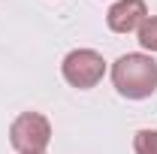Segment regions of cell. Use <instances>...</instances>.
<instances>
[{
  "instance_id": "7a4b0ae2",
  "label": "cell",
  "mask_w": 157,
  "mask_h": 154,
  "mask_svg": "<svg viewBox=\"0 0 157 154\" xmlns=\"http://www.w3.org/2000/svg\"><path fill=\"white\" fill-rule=\"evenodd\" d=\"M52 139V124L39 112H24L9 127V142L18 154H42Z\"/></svg>"
},
{
  "instance_id": "8992f818",
  "label": "cell",
  "mask_w": 157,
  "mask_h": 154,
  "mask_svg": "<svg viewBox=\"0 0 157 154\" xmlns=\"http://www.w3.org/2000/svg\"><path fill=\"white\" fill-rule=\"evenodd\" d=\"M136 154H157V130H139L133 139Z\"/></svg>"
},
{
  "instance_id": "6da1fadb",
  "label": "cell",
  "mask_w": 157,
  "mask_h": 154,
  "mask_svg": "<svg viewBox=\"0 0 157 154\" xmlns=\"http://www.w3.org/2000/svg\"><path fill=\"white\" fill-rule=\"evenodd\" d=\"M112 82L127 100H145L157 91V60L148 55H124L112 67Z\"/></svg>"
},
{
  "instance_id": "277c9868",
  "label": "cell",
  "mask_w": 157,
  "mask_h": 154,
  "mask_svg": "<svg viewBox=\"0 0 157 154\" xmlns=\"http://www.w3.org/2000/svg\"><path fill=\"white\" fill-rule=\"evenodd\" d=\"M145 18H148L145 0H118L106 15V24L115 33H130V30H139V24Z\"/></svg>"
},
{
  "instance_id": "5b68a950",
  "label": "cell",
  "mask_w": 157,
  "mask_h": 154,
  "mask_svg": "<svg viewBox=\"0 0 157 154\" xmlns=\"http://www.w3.org/2000/svg\"><path fill=\"white\" fill-rule=\"evenodd\" d=\"M139 42H142V48L157 52V18H145L139 24Z\"/></svg>"
},
{
  "instance_id": "3957f363",
  "label": "cell",
  "mask_w": 157,
  "mask_h": 154,
  "mask_svg": "<svg viewBox=\"0 0 157 154\" xmlns=\"http://www.w3.org/2000/svg\"><path fill=\"white\" fill-rule=\"evenodd\" d=\"M106 73V60L94 48H76L63 58V79L73 88H94Z\"/></svg>"
}]
</instances>
